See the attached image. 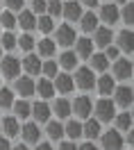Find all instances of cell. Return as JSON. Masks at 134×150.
Returning a JSON list of instances; mask_svg holds the SVG:
<instances>
[{"label": "cell", "mask_w": 134, "mask_h": 150, "mask_svg": "<svg viewBox=\"0 0 134 150\" xmlns=\"http://www.w3.org/2000/svg\"><path fill=\"white\" fill-rule=\"evenodd\" d=\"M91 112H93V103L89 96H77L71 103V114H75L77 118H89Z\"/></svg>", "instance_id": "cell-1"}, {"label": "cell", "mask_w": 134, "mask_h": 150, "mask_svg": "<svg viewBox=\"0 0 134 150\" xmlns=\"http://www.w3.org/2000/svg\"><path fill=\"white\" fill-rule=\"evenodd\" d=\"M96 114H98V118H96L98 123H109L116 116V105H114V100H109V98L98 100V103H96Z\"/></svg>", "instance_id": "cell-2"}, {"label": "cell", "mask_w": 134, "mask_h": 150, "mask_svg": "<svg viewBox=\"0 0 134 150\" xmlns=\"http://www.w3.org/2000/svg\"><path fill=\"white\" fill-rule=\"evenodd\" d=\"M73 84H77L80 89H93V84H96V77H93V71L91 68H77L75 71V77H73Z\"/></svg>", "instance_id": "cell-3"}, {"label": "cell", "mask_w": 134, "mask_h": 150, "mask_svg": "<svg viewBox=\"0 0 134 150\" xmlns=\"http://www.w3.org/2000/svg\"><path fill=\"white\" fill-rule=\"evenodd\" d=\"M0 66H2V75H5V77H9V80L18 77L20 59H16V57H0Z\"/></svg>", "instance_id": "cell-4"}, {"label": "cell", "mask_w": 134, "mask_h": 150, "mask_svg": "<svg viewBox=\"0 0 134 150\" xmlns=\"http://www.w3.org/2000/svg\"><path fill=\"white\" fill-rule=\"evenodd\" d=\"M102 150H123V137L118 130H109L102 134Z\"/></svg>", "instance_id": "cell-5"}, {"label": "cell", "mask_w": 134, "mask_h": 150, "mask_svg": "<svg viewBox=\"0 0 134 150\" xmlns=\"http://www.w3.org/2000/svg\"><path fill=\"white\" fill-rule=\"evenodd\" d=\"M50 105L48 103H34V105H30V116H34L37 118V123H48L50 121Z\"/></svg>", "instance_id": "cell-6"}, {"label": "cell", "mask_w": 134, "mask_h": 150, "mask_svg": "<svg viewBox=\"0 0 134 150\" xmlns=\"http://www.w3.org/2000/svg\"><path fill=\"white\" fill-rule=\"evenodd\" d=\"M18 134H23V141H25V143H39V137H41L39 123H25V125L20 127Z\"/></svg>", "instance_id": "cell-7"}, {"label": "cell", "mask_w": 134, "mask_h": 150, "mask_svg": "<svg viewBox=\"0 0 134 150\" xmlns=\"http://www.w3.org/2000/svg\"><path fill=\"white\" fill-rule=\"evenodd\" d=\"M0 130L5 132V137L11 139L20 132V125H18V118L16 116H7V118H0Z\"/></svg>", "instance_id": "cell-8"}, {"label": "cell", "mask_w": 134, "mask_h": 150, "mask_svg": "<svg viewBox=\"0 0 134 150\" xmlns=\"http://www.w3.org/2000/svg\"><path fill=\"white\" fill-rule=\"evenodd\" d=\"M114 77L116 80H130V77H132V62H130V59H116Z\"/></svg>", "instance_id": "cell-9"}, {"label": "cell", "mask_w": 134, "mask_h": 150, "mask_svg": "<svg viewBox=\"0 0 134 150\" xmlns=\"http://www.w3.org/2000/svg\"><path fill=\"white\" fill-rule=\"evenodd\" d=\"M55 43H59V46H71V43H75V30L71 28V25H59L57 30V41Z\"/></svg>", "instance_id": "cell-10"}, {"label": "cell", "mask_w": 134, "mask_h": 150, "mask_svg": "<svg viewBox=\"0 0 134 150\" xmlns=\"http://www.w3.org/2000/svg\"><path fill=\"white\" fill-rule=\"evenodd\" d=\"M55 89H57L59 93H71L73 89H75V84H73V77L68 73H59V75H55Z\"/></svg>", "instance_id": "cell-11"}, {"label": "cell", "mask_w": 134, "mask_h": 150, "mask_svg": "<svg viewBox=\"0 0 134 150\" xmlns=\"http://www.w3.org/2000/svg\"><path fill=\"white\" fill-rule=\"evenodd\" d=\"M114 103L121 105V107H132V86H118V89H114Z\"/></svg>", "instance_id": "cell-12"}, {"label": "cell", "mask_w": 134, "mask_h": 150, "mask_svg": "<svg viewBox=\"0 0 134 150\" xmlns=\"http://www.w3.org/2000/svg\"><path fill=\"white\" fill-rule=\"evenodd\" d=\"M61 14H64L68 21H80V16H82V5H80L77 0H73V2H61Z\"/></svg>", "instance_id": "cell-13"}, {"label": "cell", "mask_w": 134, "mask_h": 150, "mask_svg": "<svg viewBox=\"0 0 134 150\" xmlns=\"http://www.w3.org/2000/svg\"><path fill=\"white\" fill-rule=\"evenodd\" d=\"M93 55V41L91 39H75V57L89 59Z\"/></svg>", "instance_id": "cell-14"}, {"label": "cell", "mask_w": 134, "mask_h": 150, "mask_svg": "<svg viewBox=\"0 0 134 150\" xmlns=\"http://www.w3.org/2000/svg\"><path fill=\"white\" fill-rule=\"evenodd\" d=\"M100 18H102V23H109V25H114L116 21L121 18V11H118V7L116 5H102V9H100Z\"/></svg>", "instance_id": "cell-15"}, {"label": "cell", "mask_w": 134, "mask_h": 150, "mask_svg": "<svg viewBox=\"0 0 134 150\" xmlns=\"http://www.w3.org/2000/svg\"><path fill=\"white\" fill-rule=\"evenodd\" d=\"M82 134H84L89 141H93L100 137V123L96 121V118H86V123L82 125Z\"/></svg>", "instance_id": "cell-16"}, {"label": "cell", "mask_w": 134, "mask_h": 150, "mask_svg": "<svg viewBox=\"0 0 134 150\" xmlns=\"http://www.w3.org/2000/svg\"><path fill=\"white\" fill-rule=\"evenodd\" d=\"M96 37H93V43L100 48H107L111 43V28H96Z\"/></svg>", "instance_id": "cell-17"}, {"label": "cell", "mask_w": 134, "mask_h": 150, "mask_svg": "<svg viewBox=\"0 0 134 150\" xmlns=\"http://www.w3.org/2000/svg\"><path fill=\"white\" fill-rule=\"evenodd\" d=\"M16 25H20L25 32H30V30L37 28V16H34L32 11H20L18 18H16Z\"/></svg>", "instance_id": "cell-18"}, {"label": "cell", "mask_w": 134, "mask_h": 150, "mask_svg": "<svg viewBox=\"0 0 134 150\" xmlns=\"http://www.w3.org/2000/svg\"><path fill=\"white\" fill-rule=\"evenodd\" d=\"M34 91H37L43 100H48V98H52V96H55V86H52V82H50V80H46V77H43V80H39V84H34Z\"/></svg>", "instance_id": "cell-19"}, {"label": "cell", "mask_w": 134, "mask_h": 150, "mask_svg": "<svg viewBox=\"0 0 134 150\" xmlns=\"http://www.w3.org/2000/svg\"><path fill=\"white\" fill-rule=\"evenodd\" d=\"M16 93H20L23 98H28V96L34 93V82H32V77H18V80H16Z\"/></svg>", "instance_id": "cell-20"}, {"label": "cell", "mask_w": 134, "mask_h": 150, "mask_svg": "<svg viewBox=\"0 0 134 150\" xmlns=\"http://www.w3.org/2000/svg\"><path fill=\"white\" fill-rule=\"evenodd\" d=\"M132 39H134L132 28H125L123 32L118 34V48H121V50H125V52H132V48H134Z\"/></svg>", "instance_id": "cell-21"}, {"label": "cell", "mask_w": 134, "mask_h": 150, "mask_svg": "<svg viewBox=\"0 0 134 150\" xmlns=\"http://www.w3.org/2000/svg\"><path fill=\"white\" fill-rule=\"evenodd\" d=\"M50 112L57 114V118H66V116H71V103L64 100V98H59V100H55V105L50 107Z\"/></svg>", "instance_id": "cell-22"}, {"label": "cell", "mask_w": 134, "mask_h": 150, "mask_svg": "<svg viewBox=\"0 0 134 150\" xmlns=\"http://www.w3.org/2000/svg\"><path fill=\"white\" fill-rule=\"evenodd\" d=\"M96 84H98V91H100L102 96H111V93H114V89H116L114 77H111V75H102Z\"/></svg>", "instance_id": "cell-23"}, {"label": "cell", "mask_w": 134, "mask_h": 150, "mask_svg": "<svg viewBox=\"0 0 134 150\" xmlns=\"http://www.w3.org/2000/svg\"><path fill=\"white\" fill-rule=\"evenodd\" d=\"M23 68H25V73L28 75H37L41 71V62H39L37 55H28L23 59Z\"/></svg>", "instance_id": "cell-24"}, {"label": "cell", "mask_w": 134, "mask_h": 150, "mask_svg": "<svg viewBox=\"0 0 134 150\" xmlns=\"http://www.w3.org/2000/svg\"><path fill=\"white\" fill-rule=\"evenodd\" d=\"M116 127L118 132H130L132 130V114L130 112H123V114H116Z\"/></svg>", "instance_id": "cell-25"}, {"label": "cell", "mask_w": 134, "mask_h": 150, "mask_svg": "<svg viewBox=\"0 0 134 150\" xmlns=\"http://www.w3.org/2000/svg\"><path fill=\"white\" fill-rule=\"evenodd\" d=\"M55 50H57V43L52 39H41L39 41V55L41 57H52Z\"/></svg>", "instance_id": "cell-26"}, {"label": "cell", "mask_w": 134, "mask_h": 150, "mask_svg": "<svg viewBox=\"0 0 134 150\" xmlns=\"http://www.w3.org/2000/svg\"><path fill=\"white\" fill-rule=\"evenodd\" d=\"M46 132H48V137H50L52 141H59L61 137H64V125H61L59 121H48Z\"/></svg>", "instance_id": "cell-27"}, {"label": "cell", "mask_w": 134, "mask_h": 150, "mask_svg": "<svg viewBox=\"0 0 134 150\" xmlns=\"http://www.w3.org/2000/svg\"><path fill=\"white\" fill-rule=\"evenodd\" d=\"M80 21H82V30H84V32H93V30L98 28V16L93 14V11L82 14V16H80Z\"/></svg>", "instance_id": "cell-28"}, {"label": "cell", "mask_w": 134, "mask_h": 150, "mask_svg": "<svg viewBox=\"0 0 134 150\" xmlns=\"http://www.w3.org/2000/svg\"><path fill=\"white\" fill-rule=\"evenodd\" d=\"M64 134H68L73 141L80 139V137H82V123L80 121H68L66 125H64Z\"/></svg>", "instance_id": "cell-29"}, {"label": "cell", "mask_w": 134, "mask_h": 150, "mask_svg": "<svg viewBox=\"0 0 134 150\" xmlns=\"http://www.w3.org/2000/svg\"><path fill=\"white\" fill-rule=\"evenodd\" d=\"M91 71H105L107 66H109V59L105 55H91Z\"/></svg>", "instance_id": "cell-30"}, {"label": "cell", "mask_w": 134, "mask_h": 150, "mask_svg": "<svg viewBox=\"0 0 134 150\" xmlns=\"http://www.w3.org/2000/svg\"><path fill=\"white\" fill-rule=\"evenodd\" d=\"M59 64H61V68H66V71H71V68H75V64H77V57H75V52H64V55L59 57Z\"/></svg>", "instance_id": "cell-31"}, {"label": "cell", "mask_w": 134, "mask_h": 150, "mask_svg": "<svg viewBox=\"0 0 134 150\" xmlns=\"http://www.w3.org/2000/svg\"><path fill=\"white\" fill-rule=\"evenodd\" d=\"M11 107L16 112V118H28L30 116V103H25V100H18V103H14Z\"/></svg>", "instance_id": "cell-32"}, {"label": "cell", "mask_w": 134, "mask_h": 150, "mask_svg": "<svg viewBox=\"0 0 134 150\" xmlns=\"http://www.w3.org/2000/svg\"><path fill=\"white\" fill-rule=\"evenodd\" d=\"M0 48H5V50H11V48H16V37H14L11 32H5V34H0Z\"/></svg>", "instance_id": "cell-33"}, {"label": "cell", "mask_w": 134, "mask_h": 150, "mask_svg": "<svg viewBox=\"0 0 134 150\" xmlns=\"http://www.w3.org/2000/svg\"><path fill=\"white\" fill-rule=\"evenodd\" d=\"M11 105H14V93H11L9 89H0V107L7 109Z\"/></svg>", "instance_id": "cell-34"}, {"label": "cell", "mask_w": 134, "mask_h": 150, "mask_svg": "<svg viewBox=\"0 0 134 150\" xmlns=\"http://www.w3.org/2000/svg\"><path fill=\"white\" fill-rule=\"evenodd\" d=\"M37 28L41 30V32L48 34V32H52L55 25H52V18H50V16H39V18H37Z\"/></svg>", "instance_id": "cell-35"}, {"label": "cell", "mask_w": 134, "mask_h": 150, "mask_svg": "<svg viewBox=\"0 0 134 150\" xmlns=\"http://www.w3.org/2000/svg\"><path fill=\"white\" fill-rule=\"evenodd\" d=\"M41 73L46 75V80L55 77V75H57V62H46V64H41Z\"/></svg>", "instance_id": "cell-36"}, {"label": "cell", "mask_w": 134, "mask_h": 150, "mask_svg": "<svg viewBox=\"0 0 134 150\" xmlns=\"http://www.w3.org/2000/svg\"><path fill=\"white\" fill-rule=\"evenodd\" d=\"M121 16H123V21L130 25V28H132V23H134V5H132V2H125L123 14H121Z\"/></svg>", "instance_id": "cell-37"}, {"label": "cell", "mask_w": 134, "mask_h": 150, "mask_svg": "<svg viewBox=\"0 0 134 150\" xmlns=\"http://www.w3.org/2000/svg\"><path fill=\"white\" fill-rule=\"evenodd\" d=\"M0 23H2V28L11 30L14 25H16V16H14L11 11H2V14H0Z\"/></svg>", "instance_id": "cell-38"}, {"label": "cell", "mask_w": 134, "mask_h": 150, "mask_svg": "<svg viewBox=\"0 0 134 150\" xmlns=\"http://www.w3.org/2000/svg\"><path fill=\"white\" fill-rule=\"evenodd\" d=\"M46 11L50 14V18H52V16H59V14H61V2H59V0H48V2H46Z\"/></svg>", "instance_id": "cell-39"}, {"label": "cell", "mask_w": 134, "mask_h": 150, "mask_svg": "<svg viewBox=\"0 0 134 150\" xmlns=\"http://www.w3.org/2000/svg\"><path fill=\"white\" fill-rule=\"evenodd\" d=\"M16 46H20V50H32V48H34L32 34H23L20 39H16Z\"/></svg>", "instance_id": "cell-40"}, {"label": "cell", "mask_w": 134, "mask_h": 150, "mask_svg": "<svg viewBox=\"0 0 134 150\" xmlns=\"http://www.w3.org/2000/svg\"><path fill=\"white\" fill-rule=\"evenodd\" d=\"M46 11V0H32V14H43Z\"/></svg>", "instance_id": "cell-41"}, {"label": "cell", "mask_w": 134, "mask_h": 150, "mask_svg": "<svg viewBox=\"0 0 134 150\" xmlns=\"http://www.w3.org/2000/svg\"><path fill=\"white\" fill-rule=\"evenodd\" d=\"M5 2H7V7L14 9V11H20V9H23V0H5Z\"/></svg>", "instance_id": "cell-42"}, {"label": "cell", "mask_w": 134, "mask_h": 150, "mask_svg": "<svg viewBox=\"0 0 134 150\" xmlns=\"http://www.w3.org/2000/svg\"><path fill=\"white\" fill-rule=\"evenodd\" d=\"M105 57H107V59H118V48H114V46H107V52H105Z\"/></svg>", "instance_id": "cell-43"}, {"label": "cell", "mask_w": 134, "mask_h": 150, "mask_svg": "<svg viewBox=\"0 0 134 150\" xmlns=\"http://www.w3.org/2000/svg\"><path fill=\"white\" fill-rule=\"evenodd\" d=\"M59 150H77V146H75V141H61Z\"/></svg>", "instance_id": "cell-44"}, {"label": "cell", "mask_w": 134, "mask_h": 150, "mask_svg": "<svg viewBox=\"0 0 134 150\" xmlns=\"http://www.w3.org/2000/svg\"><path fill=\"white\" fill-rule=\"evenodd\" d=\"M0 150H11L9 139H7V137H0Z\"/></svg>", "instance_id": "cell-45"}, {"label": "cell", "mask_w": 134, "mask_h": 150, "mask_svg": "<svg viewBox=\"0 0 134 150\" xmlns=\"http://www.w3.org/2000/svg\"><path fill=\"white\" fill-rule=\"evenodd\" d=\"M77 150H98V148H96V143H93V141H86V143H82Z\"/></svg>", "instance_id": "cell-46"}, {"label": "cell", "mask_w": 134, "mask_h": 150, "mask_svg": "<svg viewBox=\"0 0 134 150\" xmlns=\"http://www.w3.org/2000/svg\"><path fill=\"white\" fill-rule=\"evenodd\" d=\"M37 150H52L50 143H37Z\"/></svg>", "instance_id": "cell-47"}, {"label": "cell", "mask_w": 134, "mask_h": 150, "mask_svg": "<svg viewBox=\"0 0 134 150\" xmlns=\"http://www.w3.org/2000/svg\"><path fill=\"white\" fill-rule=\"evenodd\" d=\"M11 150H30V148H28V143H18V146H14Z\"/></svg>", "instance_id": "cell-48"}, {"label": "cell", "mask_w": 134, "mask_h": 150, "mask_svg": "<svg viewBox=\"0 0 134 150\" xmlns=\"http://www.w3.org/2000/svg\"><path fill=\"white\" fill-rule=\"evenodd\" d=\"M84 2H86V7H96L98 5V0H84Z\"/></svg>", "instance_id": "cell-49"}, {"label": "cell", "mask_w": 134, "mask_h": 150, "mask_svg": "<svg viewBox=\"0 0 134 150\" xmlns=\"http://www.w3.org/2000/svg\"><path fill=\"white\" fill-rule=\"evenodd\" d=\"M116 2H118V5H125V2H127V0H116Z\"/></svg>", "instance_id": "cell-50"}, {"label": "cell", "mask_w": 134, "mask_h": 150, "mask_svg": "<svg viewBox=\"0 0 134 150\" xmlns=\"http://www.w3.org/2000/svg\"><path fill=\"white\" fill-rule=\"evenodd\" d=\"M0 57H2V48H0Z\"/></svg>", "instance_id": "cell-51"}, {"label": "cell", "mask_w": 134, "mask_h": 150, "mask_svg": "<svg viewBox=\"0 0 134 150\" xmlns=\"http://www.w3.org/2000/svg\"><path fill=\"white\" fill-rule=\"evenodd\" d=\"M130 150H132V148H130Z\"/></svg>", "instance_id": "cell-52"}]
</instances>
